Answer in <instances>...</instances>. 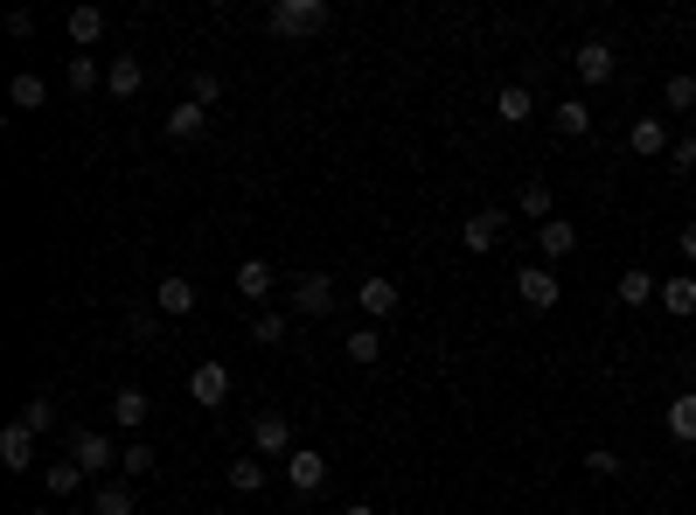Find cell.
I'll use <instances>...</instances> for the list:
<instances>
[{"instance_id":"6da1fadb","label":"cell","mask_w":696,"mask_h":515,"mask_svg":"<svg viewBox=\"0 0 696 515\" xmlns=\"http://www.w3.org/2000/svg\"><path fill=\"white\" fill-rule=\"evenodd\" d=\"M328 22H334L328 0H272V14H266V28L286 35V43H299V35H321Z\"/></svg>"},{"instance_id":"7a4b0ae2","label":"cell","mask_w":696,"mask_h":515,"mask_svg":"<svg viewBox=\"0 0 696 515\" xmlns=\"http://www.w3.org/2000/svg\"><path fill=\"white\" fill-rule=\"evenodd\" d=\"M286 488L293 494H321L328 488V453L321 446H293L286 453Z\"/></svg>"},{"instance_id":"3957f363","label":"cell","mask_w":696,"mask_h":515,"mask_svg":"<svg viewBox=\"0 0 696 515\" xmlns=\"http://www.w3.org/2000/svg\"><path fill=\"white\" fill-rule=\"evenodd\" d=\"M516 300H522V307H536V314H551L557 300H564V285H557L551 265H522V272H516Z\"/></svg>"},{"instance_id":"277c9868","label":"cell","mask_w":696,"mask_h":515,"mask_svg":"<svg viewBox=\"0 0 696 515\" xmlns=\"http://www.w3.org/2000/svg\"><path fill=\"white\" fill-rule=\"evenodd\" d=\"M63 446H70V460H78L84 473H105V467H119V460H126V446H111L105 432H70Z\"/></svg>"},{"instance_id":"5b68a950","label":"cell","mask_w":696,"mask_h":515,"mask_svg":"<svg viewBox=\"0 0 696 515\" xmlns=\"http://www.w3.org/2000/svg\"><path fill=\"white\" fill-rule=\"evenodd\" d=\"M334 307H342V293H334V279H328V272H307V279H293V314H314V320H328Z\"/></svg>"},{"instance_id":"8992f818","label":"cell","mask_w":696,"mask_h":515,"mask_svg":"<svg viewBox=\"0 0 696 515\" xmlns=\"http://www.w3.org/2000/svg\"><path fill=\"white\" fill-rule=\"evenodd\" d=\"M188 397H196L202 411H216L223 397H231V370H223V362H196V370H188Z\"/></svg>"},{"instance_id":"52a82bcc","label":"cell","mask_w":696,"mask_h":515,"mask_svg":"<svg viewBox=\"0 0 696 515\" xmlns=\"http://www.w3.org/2000/svg\"><path fill=\"white\" fill-rule=\"evenodd\" d=\"M355 307H363V314H369V328H376V320H390V314H398V307H404V293H398V279H363V285H355Z\"/></svg>"},{"instance_id":"ba28073f","label":"cell","mask_w":696,"mask_h":515,"mask_svg":"<svg viewBox=\"0 0 696 515\" xmlns=\"http://www.w3.org/2000/svg\"><path fill=\"white\" fill-rule=\"evenodd\" d=\"M627 147H634V154H641V161H662L669 147H675V140H669V119H662V112H648V119H634V126H627Z\"/></svg>"},{"instance_id":"9c48e42d","label":"cell","mask_w":696,"mask_h":515,"mask_svg":"<svg viewBox=\"0 0 696 515\" xmlns=\"http://www.w3.org/2000/svg\"><path fill=\"white\" fill-rule=\"evenodd\" d=\"M571 70H578V84H613V43H599V35H592V43H578V56H571Z\"/></svg>"},{"instance_id":"30bf717a","label":"cell","mask_w":696,"mask_h":515,"mask_svg":"<svg viewBox=\"0 0 696 515\" xmlns=\"http://www.w3.org/2000/svg\"><path fill=\"white\" fill-rule=\"evenodd\" d=\"M35 446H43V438H35L22 418H14V425H0V467H14V473H28L35 467Z\"/></svg>"},{"instance_id":"8fae6325","label":"cell","mask_w":696,"mask_h":515,"mask_svg":"<svg viewBox=\"0 0 696 515\" xmlns=\"http://www.w3.org/2000/svg\"><path fill=\"white\" fill-rule=\"evenodd\" d=\"M146 418H154V397H146V390H133V384L111 390V425H119V432H140Z\"/></svg>"},{"instance_id":"7c38bea8","label":"cell","mask_w":696,"mask_h":515,"mask_svg":"<svg viewBox=\"0 0 696 515\" xmlns=\"http://www.w3.org/2000/svg\"><path fill=\"white\" fill-rule=\"evenodd\" d=\"M272 285H279V272H272L266 258H244V265H237V300L266 307V300H272Z\"/></svg>"},{"instance_id":"4fadbf2b","label":"cell","mask_w":696,"mask_h":515,"mask_svg":"<svg viewBox=\"0 0 696 515\" xmlns=\"http://www.w3.org/2000/svg\"><path fill=\"white\" fill-rule=\"evenodd\" d=\"M154 307H161L167 320H181V314H196V285H188L181 272H167V279H154Z\"/></svg>"},{"instance_id":"5bb4252c","label":"cell","mask_w":696,"mask_h":515,"mask_svg":"<svg viewBox=\"0 0 696 515\" xmlns=\"http://www.w3.org/2000/svg\"><path fill=\"white\" fill-rule=\"evenodd\" d=\"M251 446L266 453H293V425H286V411H258V425H251Z\"/></svg>"},{"instance_id":"9a60e30c","label":"cell","mask_w":696,"mask_h":515,"mask_svg":"<svg viewBox=\"0 0 696 515\" xmlns=\"http://www.w3.org/2000/svg\"><path fill=\"white\" fill-rule=\"evenodd\" d=\"M140 84H146L140 56H111V63H105V91H111V98H140Z\"/></svg>"},{"instance_id":"2e32d148","label":"cell","mask_w":696,"mask_h":515,"mask_svg":"<svg viewBox=\"0 0 696 515\" xmlns=\"http://www.w3.org/2000/svg\"><path fill=\"white\" fill-rule=\"evenodd\" d=\"M502 223H509L502 209H481V216L460 223V244H467V251H495V244H502Z\"/></svg>"},{"instance_id":"e0dca14e","label":"cell","mask_w":696,"mask_h":515,"mask_svg":"<svg viewBox=\"0 0 696 515\" xmlns=\"http://www.w3.org/2000/svg\"><path fill=\"white\" fill-rule=\"evenodd\" d=\"M495 119H502V126L536 119V91H530V84H502V91H495Z\"/></svg>"},{"instance_id":"ac0fdd59","label":"cell","mask_w":696,"mask_h":515,"mask_svg":"<svg viewBox=\"0 0 696 515\" xmlns=\"http://www.w3.org/2000/svg\"><path fill=\"white\" fill-rule=\"evenodd\" d=\"M551 126L564 132V140H586V132H592V105L586 98H557L551 105Z\"/></svg>"},{"instance_id":"d6986e66","label":"cell","mask_w":696,"mask_h":515,"mask_svg":"<svg viewBox=\"0 0 696 515\" xmlns=\"http://www.w3.org/2000/svg\"><path fill=\"white\" fill-rule=\"evenodd\" d=\"M105 28H111V14H105V8H70V43H78V49L105 43Z\"/></svg>"},{"instance_id":"ffe728a7","label":"cell","mask_w":696,"mask_h":515,"mask_svg":"<svg viewBox=\"0 0 696 515\" xmlns=\"http://www.w3.org/2000/svg\"><path fill=\"white\" fill-rule=\"evenodd\" d=\"M536 244H543V265H564V258H571L578 251V231H571V223H543V231H536Z\"/></svg>"},{"instance_id":"44dd1931","label":"cell","mask_w":696,"mask_h":515,"mask_svg":"<svg viewBox=\"0 0 696 515\" xmlns=\"http://www.w3.org/2000/svg\"><path fill=\"white\" fill-rule=\"evenodd\" d=\"M202 126H210V112H202L196 98H181L175 112H167V140H202Z\"/></svg>"},{"instance_id":"7402d4cb","label":"cell","mask_w":696,"mask_h":515,"mask_svg":"<svg viewBox=\"0 0 696 515\" xmlns=\"http://www.w3.org/2000/svg\"><path fill=\"white\" fill-rule=\"evenodd\" d=\"M84 481H91V473H84L78 460H70V453H63V460H49V467H43V488H49V494H78Z\"/></svg>"},{"instance_id":"603a6c76","label":"cell","mask_w":696,"mask_h":515,"mask_svg":"<svg viewBox=\"0 0 696 515\" xmlns=\"http://www.w3.org/2000/svg\"><path fill=\"white\" fill-rule=\"evenodd\" d=\"M654 293H662V285H654L648 265H627V272H620V300H627V307H648Z\"/></svg>"},{"instance_id":"cb8c5ba5","label":"cell","mask_w":696,"mask_h":515,"mask_svg":"<svg viewBox=\"0 0 696 515\" xmlns=\"http://www.w3.org/2000/svg\"><path fill=\"white\" fill-rule=\"evenodd\" d=\"M669 438H675V446H696V390H683L669 405Z\"/></svg>"},{"instance_id":"d4e9b609","label":"cell","mask_w":696,"mask_h":515,"mask_svg":"<svg viewBox=\"0 0 696 515\" xmlns=\"http://www.w3.org/2000/svg\"><path fill=\"white\" fill-rule=\"evenodd\" d=\"M662 307H669L675 320H689V314H696V279H662Z\"/></svg>"},{"instance_id":"484cf974","label":"cell","mask_w":696,"mask_h":515,"mask_svg":"<svg viewBox=\"0 0 696 515\" xmlns=\"http://www.w3.org/2000/svg\"><path fill=\"white\" fill-rule=\"evenodd\" d=\"M516 202H522V216H530L536 231H543V223H551V182H530V188H522Z\"/></svg>"},{"instance_id":"4316f807","label":"cell","mask_w":696,"mask_h":515,"mask_svg":"<svg viewBox=\"0 0 696 515\" xmlns=\"http://www.w3.org/2000/svg\"><path fill=\"white\" fill-rule=\"evenodd\" d=\"M231 488H237V494H258V488H266V460H251V453L231 460Z\"/></svg>"},{"instance_id":"83f0119b","label":"cell","mask_w":696,"mask_h":515,"mask_svg":"<svg viewBox=\"0 0 696 515\" xmlns=\"http://www.w3.org/2000/svg\"><path fill=\"white\" fill-rule=\"evenodd\" d=\"M63 84H70V91H78V98H84V91H98V56H70V70H63Z\"/></svg>"},{"instance_id":"f1b7e54d","label":"cell","mask_w":696,"mask_h":515,"mask_svg":"<svg viewBox=\"0 0 696 515\" xmlns=\"http://www.w3.org/2000/svg\"><path fill=\"white\" fill-rule=\"evenodd\" d=\"M22 425H28L35 438H49V432H56V405H49V397H28V405H22Z\"/></svg>"},{"instance_id":"f546056e","label":"cell","mask_w":696,"mask_h":515,"mask_svg":"<svg viewBox=\"0 0 696 515\" xmlns=\"http://www.w3.org/2000/svg\"><path fill=\"white\" fill-rule=\"evenodd\" d=\"M662 105H669V112H696V78H689V70L662 84Z\"/></svg>"},{"instance_id":"4dcf8cb0","label":"cell","mask_w":696,"mask_h":515,"mask_svg":"<svg viewBox=\"0 0 696 515\" xmlns=\"http://www.w3.org/2000/svg\"><path fill=\"white\" fill-rule=\"evenodd\" d=\"M188 98H196L202 112H216V105H223V78H216V70H196V84H188Z\"/></svg>"},{"instance_id":"1f68e13d","label":"cell","mask_w":696,"mask_h":515,"mask_svg":"<svg viewBox=\"0 0 696 515\" xmlns=\"http://www.w3.org/2000/svg\"><path fill=\"white\" fill-rule=\"evenodd\" d=\"M8 98H14V105H22V112H35V105H43V98H49V91H43V78H35V70H22V78H14V84H8Z\"/></svg>"},{"instance_id":"d6a6232c","label":"cell","mask_w":696,"mask_h":515,"mask_svg":"<svg viewBox=\"0 0 696 515\" xmlns=\"http://www.w3.org/2000/svg\"><path fill=\"white\" fill-rule=\"evenodd\" d=\"M251 341H266V349H272V341H286V314L258 307V314H251Z\"/></svg>"},{"instance_id":"836d02e7","label":"cell","mask_w":696,"mask_h":515,"mask_svg":"<svg viewBox=\"0 0 696 515\" xmlns=\"http://www.w3.org/2000/svg\"><path fill=\"white\" fill-rule=\"evenodd\" d=\"M98 515H133V488H119V481H105L98 488V502H91Z\"/></svg>"},{"instance_id":"e575fe53","label":"cell","mask_w":696,"mask_h":515,"mask_svg":"<svg viewBox=\"0 0 696 515\" xmlns=\"http://www.w3.org/2000/svg\"><path fill=\"white\" fill-rule=\"evenodd\" d=\"M376 355H384V335H376V328H355V335H349V362H363V370H369Z\"/></svg>"},{"instance_id":"d590c367","label":"cell","mask_w":696,"mask_h":515,"mask_svg":"<svg viewBox=\"0 0 696 515\" xmlns=\"http://www.w3.org/2000/svg\"><path fill=\"white\" fill-rule=\"evenodd\" d=\"M669 161H675V175H696V132H683V140L669 147Z\"/></svg>"},{"instance_id":"8d00e7d4","label":"cell","mask_w":696,"mask_h":515,"mask_svg":"<svg viewBox=\"0 0 696 515\" xmlns=\"http://www.w3.org/2000/svg\"><path fill=\"white\" fill-rule=\"evenodd\" d=\"M586 473H599V481H613V473H620V453H606V446H592V453H586Z\"/></svg>"},{"instance_id":"74e56055","label":"cell","mask_w":696,"mask_h":515,"mask_svg":"<svg viewBox=\"0 0 696 515\" xmlns=\"http://www.w3.org/2000/svg\"><path fill=\"white\" fill-rule=\"evenodd\" d=\"M126 473H154L161 460H154V446H126V460H119Z\"/></svg>"},{"instance_id":"f35d334b","label":"cell","mask_w":696,"mask_h":515,"mask_svg":"<svg viewBox=\"0 0 696 515\" xmlns=\"http://www.w3.org/2000/svg\"><path fill=\"white\" fill-rule=\"evenodd\" d=\"M683 258L696 265V223H683Z\"/></svg>"},{"instance_id":"ab89813d","label":"cell","mask_w":696,"mask_h":515,"mask_svg":"<svg viewBox=\"0 0 696 515\" xmlns=\"http://www.w3.org/2000/svg\"><path fill=\"white\" fill-rule=\"evenodd\" d=\"M342 515H376V502H349V508H342Z\"/></svg>"},{"instance_id":"60d3db41","label":"cell","mask_w":696,"mask_h":515,"mask_svg":"<svg viewBox=\"0 0 696 515\" xmlns=\"http://www.w3.org/2000/svg\"><path fill=\"white\" fill-rule=\"evenodd\" d=\"M35 515H49V508H35Z\"/></svg>"}]
</instances>
